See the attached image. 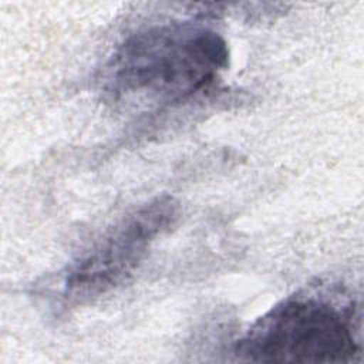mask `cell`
<instances>
[{"label":"cell","mask_w":364,"mask_h":364,"mask_svg":"<svg viewBox=\"0 0 364 364\" xmlns=\"http://www.w3.org/2000/svg\"><path fill=\"white\" fill-rule=\"evenodd\" d=\"M178 210L176 200L164 195L117 222L61 273L60 300L85 304L127 283L156 237L173 225Z\"/></svg>","instance_id":"3"},{"label":"cell","mask_w":364,"mask_h":364,"mask_svg":"<svg viewBox=\"0 0 364 364\" xmlns=\"http://www.w3.org/2000/svg\"><path fill=\"white\" fill-rule=\"evenodd\" d=\"M351 306L294 296L262 316L235 346L243 361L350 363L360 354Z\"/></svg>","instance_id":"2"},{"label":"cell","mask_w":364,"mask_h":364,"mask_svg":"<svg viewBox=\"0 0 364 364\" xmlns=\"http://www.w3.org/2000/svg\"><path fill=\"white\" fill-rule=\"evenodd\" d=\"M228 65V44L215 30L161 24L124 40L104 68L102 90L112 102L173 107L209 91Z\"/></svg>","instance_id":"1"}]
</instances>
